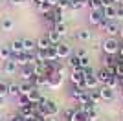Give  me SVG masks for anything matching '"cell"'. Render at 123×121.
Returning a JSON list of instances; mask_svg holds the SVG:
<instances>
[{"label":"cell","mask_w":123,"mask_h":121,"mask_svg":"<svg viewBox=\"0 0 123 121\" xmlns=\"http://www.w3.org/2000/svg\"><path fill=\"white\" fill-rule=\"evenodd\" d=\"M119 46H121V40L116 39V37H107L101 44V50L105 55H118Z\"/></svg>","instance_id":"cell-1"},{"label":"cell","mask_w":123,"mask_h":121,"mask_svg":"<svg viewBox=\"0 0 123 121\" xmlns=\"http://www.w3.org/2000/svg\"><path fill=\"white\" fill-rule=\"evenodd\" d=\"M57 48V55H59V60H64V59H68V57H72L74 53H72V46L68 44V42H61V44H57L55 46Z\"/></svg>","instance_id":"cell-2"},{"label":"cell","mask_w":123,"mask_h":121,"mask_svg":"<svg viewBox=\"0 0 123 121\" xmlns=\"http://www.w3.org/2000/svg\"><path fill=\"white\" fill-rule=\"evenodd\" d=\"M18 68L20 66L17 64V60L11 57L9 60H4V66H2V72H4L6 75H15L17 72H18Z\"/></svg>","instance_id":"cell-3"},{"label":"cell","mask_w":123,"mask_h":121,"mask_svg":"<svg viewBox=\"0 0 123 121\" xmlns=\"http://www.w3.org/2000/svg\"><path fill=\"white\" fill-rule=\"evenodd\" d=\"M112 75H114V72L108 70V68H101V70L96 73V77H98V81H99V85H101V86L108 85V81L112 79Z\"/></svg>","instance_id":"cell-4"},{"label":"cell","mask_w":123,"mask_h":121,"mask_svg":"<svg viewBox=\"0 0 123 121\" xmlns=\"http://www.w3.org/2000/svg\"><path fill=\"white\" fill-rule=\"evenodd\" d=\"M119 30H121V24H119L118 20H108L105 33H107V37H118L119 35Z\"/></svg>","instance_id":"cell-5"},{"label":"cell","mask_w":123,"mask_h":121,"mask_svg":"<svg viewBox=\"0 0 123 121\" xmlns=\"http://www.w3.org/2000/svg\"><path fill=\"white\" fill-rule=\"evenodd\" d=\"M103 15L107 20H118V6L116 4H108L103 7Z\"/></svg>","instance_id":"cell-6"},{"label":"cell","mask_w":123,"mask_h":121,"mask_svg":"<svg viewBox=\"0 0 123 121\" xmlns=\"http://www.w3.org/2000/svg\"><path fill=\"white\" fill-rule=\"evenodd\" d=\"M103 18H105V15H103V9H90V15H88V22H90L92 26H98Z\"/></svg>","instance_id":"cell-7"},{"label":"cell","mask_w":123,"mask_h":121,"mask_svg":"<svg viewBox=\"0 0 123 121\" xmlns=\"http://www.w3.org/2000/svg\"><path fill=\"white\" fill-rule=\"evenodd\" d=\"M18 114H20L24 119H30V117L37 116V108H35V105H26V106H20V108H18Z\"/></svg>","instance_id":"cell-8"},{"label":"cell","mask_w":123,"mask_h":121,"mask_svg":"<svg viewBox=\"0 0 123 121\" xmlns=\"http://www.w3.org/2000/svg\"><path fill=\"white\" fill-rule=\"evenodd\" d=\"M118 62H119V55H105L103 57V68H108L112 72H114Z\"/></svg>","instance_id":"cell-9"},{"label":"cell","mask_w":123,"mask_h":121,"mask_svg":"<svg viewBox=\"0 0 123 121\" xmlns=\"http://www.w3.org/2000/svg\"><path fill=\"white\" fill-rule=\"evenodd\" d=\"M99 94H101V99L107 101V103L114 101V97H116V90L108 88V86H101V88H99Z\"/></svg>","instance_id":"cell-10"},{"label":"cell","mask_w":123,"mask_h":121,"mask_svg":"<svg viewBox=\"0 0 123 121\" xmlns=\"http://www.w3.org/2000/svg\"><path fill=\"white\" fill-rule=\"evenodd\" d=\"M20 79L22 81H33V77H35V72H33V66L28 64V66H22L20 68Z\"/></svg>","instance_id":"cell-11"},{"label":"cell","mask_w":123,"mask_h":121,"mask_svg":"<svg viewBox=\"0 0 123 121\" xmlns=\"http://www.w3.org/2000/svg\"><path fill=\"white\" fill-rule=\"evenodd\" d=\"M83 79H85V70H83V68L72 70V73H70V81H72V85H79V86H81Z\"/></svg>","instance_id":"cell-12"},{"label":"cell","mask_w":123,"mask_h":121,"mask_svg":"<svg viewBox=\"0 0 123 121\" xmlns=\"http://www.w3.org/2000/svg\"><path fill=\"white\" fill-rule=\"evenodd\" d=\"M61 85H62V73H59V72H53V73L50 75V85H48V88L55 90V88H59Z\"/></svg>","instance_id":"cell-13"},{"label":"cell","mask_w":123,"mask_h":121,"mask_svg":"<svg viewBox=\"0 0 123 121\" xmlns=\"http://www.w3.org/2000/svg\"><path fill=\"white\" fill-rule=\"evenodd\" d=\"M9 48H11V51H13V57L20 55V53H24V40L22 39H15L9 44Z\"/></svg>","instance_id":"cell-14"},{"label":"cell","mask_w":123,"mask_h":121,"mask_svg":"<svg viewBox=\"0 0 123 121\" xmlns=\"http://www.w3.org/2000/svg\"><path fill=\"white\" fill-rule=\"evenodd\" d=\"M75 39L81 40V42H88V40H92V31L86 30V28H81V30H77Z\"/></svg>","instance_id":"cell-15"},{"label":"cell","mask_w":123,"mask_h":121,"mask_svg":"<svg viewBox=\"0 0 123 121\" xmlns=\"http://www.w3.org/2000/svg\"><path fill=\"white\" fill-rule=\"evenodd\" d=\"M31 83H33L37 88H44V86L50 85V75H35Z\"/></svg>","instance_id":"cell-16"},{"label":"cell","mask_w":123,"mask_h":121,"mask_svg":"<svg viewBox=\"0 0 123 121\" xmlns=\"http://www.w3.org/2000/svg\"><path fill=\"white\" fill-rule=\"evenodd\" d=\"M46 37H48V40H50V42H51L53 46H57V44H61V42H62V37L59 35V33H57V31L53 30V28H51V30H48Z\"/></svg>","instance_id":"cell-17"},{"label":"cell","mask_w":123,"mask_h":121,"mask_svg":"<svg viewBox=\"0 0 123 121\" xmlns=\"http://www.w3.org/2000/svg\"><path fill=\"white\" fill-rule=\"evenodd\" d=\"M85 92H86V90H85V88H81L79 85H72V88H70V97H72V99H75V101H79Z\"/></svg>","instance_id":"cell-18"},{"label":"cell","mask_w":123,"mask_h":121,"mask_svg":"<svg viewBox=\"0 0 123 121\" xmlns=\"http://www.w3.org/2000/svg\"><path fill=\"white\" fill-rule=\"evenodd\" d=\"M35 88H37V86L33 85L31 81H22V83H20V94H24V96H30Z\"/></svg>","instance_id":"cell-19"},{"label":"cell","mask_w":123,"mask_h":121,"mask_svg":"<svg viewBox=\"0 0 123 121\" xmlns=\"http://www.w3.org/2000/svg\"><path fill=\"white\" fill-rule=\"evenodd\" d=\"M86 6H88V0H70V9L72 11H81Z\"/></svg>","instance_id":"cell-20"},{"label":"cell","mask_w":123,"mask_h":121,"mask_svg":"<svg viewBox=\"0 0 123 121\" xmlns=\"http://www.w3.org/2000/svg\"><path fill=\"white\" fill-rule=\"evenodd\" d=\"M50 46H53V44L48 40L46 35H42V37H39V39H37V50H48Z\"/></svg>","instance_id":"cell-21"},{"label":"cell","mask_w":123,"mask_h":121,"mask_svg":"<svg viewBox=\"0 0 123 121\" xmlns=\"http://www.w3.org/2000/svg\"><path fill=\"white\" fill-rule=\"evenodd\" d=\"M0 28H2V31H11L15 28V22H13V18H9V17H4L2 22H0Z\"/></svg>","instance_id":"cell-22"},{"label":"cell","mask_w":123,"mask_h":121,"mask_svg":"<svg viewBox=\"0 0 123 121\" xmlns=\"http://www.w3.org/2000/svg\"><path fill=\"white\" fill-rule=\"evenodd\" d=\"M51 9H53V7H51L48 2H39V4H37V11H39L41 15H44V17H46L48 13H51Z\"/></svg>","instance_id":"cell-23"},{"label":"cell","mask_w":123,"mask_h":121,"mask_svg":"<svg viewBox=\"0 0 123 121\" xmlns=\"http://www.w3.org/2000/svg\"><path fill=\"white\" fill-rule=\"evenodd\" d=\"M42 94H41V88H35V90L30 94V101H31V105H37V103H41L42 101Z\"/></svg>","instance_id":"cell-24"},{"label":"cell","mask_w":123,"mask_h":121,"mask_svg":"<svg viewBox=\"0 0 123 121\" xmlns=\"http://www.w3.org/2000/svg\"><path fill=\"white\" fill-rule=\"evenodd\" d=\"M13 57V51H11L9 46H0V59L2 60H9Z\"/></svg>","instance_id":"cell-25"},{"label":"cell","mask_w":123,"mask_h":121,"mask_svg":"<svg viewBox=\"0 0 123 121\" xmlns=\"http://www.w3.org/2000/svg\"><path fill=\"white\" fill-rule=\"evenodd\" d=\"M66 60H68V66H70L72 70H77V68H81V59H79L75 53H74L72 57H68Z\"/></svg>","instance_id":"cell-26"},{"label":"cell","mask_w":123,"mask_h":121,"mask_svg":"<svg viewBox=\"0 0 123 121\" xmlns=\"http://www.w3.org/2000/svg\"><path fill=\"white\" fill-rule=\"evenodd\" d=\"M7 96H11L13 99L20 96V85H17V83H11L9 85V92H7Z\"/></svg>","instance_id":"cell-27"},{"label":"cell","mask_w":123,"mask_h":121,"mask_svg":"<svg viewBox=\"0 0 123 121\" xmlns=\"http://www.w3.org/2000/svg\"><path fill=\"white\" fill-rule=\"evenodd\" d=\"M24 40V51H37V40L31 39H22Z\"/></svg>","instance_id":"cell-28"},{"label":"cell","mask_w":123,"mask_h":121,"mask_svg":"<svg viewBox=\"0 0 123 121\" xmlns=\"http://www.w3.org/2000/svg\"><path fill=\"white\" fill-rule=\"evenodd\" d=\"M46 60H59V55H57V48L55 46H50L46 50Z\"/></svg>","instance_id":"cell-29"},{"label":"cell","mask_w":123,"mask_h":121,"mask_svg":"<svg viewBox=\"0 0 123 121\" xmlns=\"http://www.w3.org/2000/svg\"><path fill=\"white\" fill-rule=\"evenodd\" d=\"M53 30L59 33L61 37H64V35H68V26L64 24V22H59V24H53Z\"/></svg>","instance_id":"cell-30"},{"label":"cell","mask_w":123,"mask_h":121,"mask_svg":"<svg viewBox=\"0 0 123 121\" xmlns=\"http://www.w3.org/2000/svg\"><path fill=\"white\" fill-rule=\"evenodd\" d=\"M77 112V106H68V108H64V110H62V117H64V119L66 121H70L74 117V114H75Z\"/></svg>","instance_id":"cell-31"},{"label":"cell","mask_w":123,"mask_h":121,"mask_svg":"<svg viewBox=\"0 0 123 121\" xmlns=\"http://www.w3.org/2000/svg\"><path fill=\"white\" fill-rule=\"evenodd\" d=\"M105 86L112 88V90H118L119 86H121V81H119V77H118V75H112V79L108 81V85H105Z\"/></svg>","instance_id":"cell-32"},{"label":"cell","mask_w":123,"mask_h":121,"mask_svg":"<svg viewBox=\"0 0 123 121\" xmlns=\"http://www.w3.org/2000/svg\"><path fill=\"white\" fill-rule=\"evenodd\" d=\"M70 121H90V119H88V114H85V112H81L77 108V112L74 114V117Z\"/></svg>","instance_id":"cell-33"},{"label":"cell","mask_w":123,"mask_h":121,"mask_svg":"<svg viewBox=\"0 0 123 121\" xmlns=\"http://www.w3.org/2000/svg\"><path fill=\"white\" fill-rule=\"evenodd\" d=\"M114 75H118L119 81H121V85H123V59H119V62L116 64V68H114Z\"/></svg>","instance_id":"cell-34"},{"label":"cell","mask_w":123,"mask_h":121,"mask_svg":"<svg viewBox=\"0 0 123 121\" xmlns=\"http://www.w3.org/2000/svg\"><path fill=\"white\" fill-rule=\"evenodd\" d=\"M90 99H92L94 105L98 106L99 103L103 101V99H101V94H99V90H90Z\"/></svg>","instance_id":"cell-35"},{"label":"cell","mask_w":123,"mask_h":121,"mask_svg":"<svg viewBox=\"0 0 123 121\" xmlns=\"http://www.w3.org/2000/svg\"><path fill=\"white\" fill-rule=\"evenodd\" d=\"M17 103H18V108H20V106H26V105H31L30 96H24V94H20V96L17 97Z\"/></svg>","instance_id":"cell-36"},{"label":"cell","mask_w":123,"mask_h":121,"mask_svg":"<svg viewBox=\"0 0 123 121\" xmlns=\"http://www.w3.org/2000/svg\"><path fill=\"white\" fill-rule=\"evenodd\" d=\"M77 108H79L81 112H85V114H90V112L96 108V105H94V103H85V105H79Z\"/></svg>","instance_id":"cell-37"},{"label":"cell","mask_w":123,"mask_h":121,"mask_svg":"<svg viewBox=\"0 0 123 121\" xmlns=\"http://www.w3.org/2000/svg\"><path fill=\"white\" fill-rule=\"evenodd\" d=\"M7 92H9V85L0 81V97H7Z\"/></svg>","instance_id":"cell-38"},{"label":"cell","mask_w":123,"mask_h":121,"mask_svg":"<svg viewBox=\"0 0 123 121\" xmlns=\"http://www.w3.org/2000/svg\"><path fill=\"white\" fill-rule=\"evenodd\" d=\"M57 7L59 9H70V0H59V4H57Z\"/></svg>","instance_id":"cell-39"},{"label":"cell","mask_w":123,"mask_h":121,"mask_svg":"<svg viewBox=\"0 0 123 121\" xmlns=\"http://www.w3.org/2000/svg\"><path fill=\"white\" fill-rule=\"evenodd\" d=\"M90 64H92V60H90V57H83V59H81V68H83V70H85V68H90Z\"/></svg>","instance_id":"cell-40"},{"label":"cell","mask_w":123,"mask_h":121,"mask_svg":"<svg viewBox=\"0 0 123 121\" xmlns=\"http://www.w3.org/2000/svg\"><path fill=\"white\" fill-rule=\"evenodd\" d=\"M88 119H90V121H99V112H98V108H94V110L88 114Z\"/></svg>","instance_id":"cell-41"},{"label":"cell","mask_w":123,"mask_h":121,"mask_svg":"<svg viewBox=\"0 0 123 121\" xmlns=\"http://www.w3.org/2000/svg\"><path fill=\"white\" fill-rule=\"evenodd\" d=\"M75 55L79 57V59H83V57H86L88 53H86V50H85V48H77V51H75Z\"/></svg>","instance_id":"cell-42"},{"label":"cell","mask_w":123,"mask_h":121,"mask_svg":"<svg viewBox=\"0 0 123 121\" xmlns=\"http://www.w3.org/2000/svg\"><path fill=\"white\" fill-rule=\"evenodd\" d=\"M7 119H9V121H26L24 117L20 116V114H13V116H9Z\"/></svg>","instance_id":"cell-43"},{"label":"cell","mask_w":123,"mask_h":121,"mask_svg":"<svg viewBox=\"0 0 123 121\" xmlns=\"http://www.w3.org/2000/svg\"><path fill=\"white\" fill-rule=\"evenodd\" d=\"M107 24H108V20H107V18H103L101 22H99V24H98V28H99V30H101V31H105V30H107Z\"/></svg>","instance_id":"cell-44"},{"label":"cell","mask_w":123,"mask_h":121,"mask_svg":"<svg viewBox=\"0 0 123 121\" xmlns=\"http://www.w3.org/2000/svg\"><path fill=\"white\" fill-rule=\"evenodd\" d=\"M9 2V6H20V4H24V0H7Z\"/></svg>","instance_id":"cell-45"},{"label":"cell","mask_w":123,"mask_h":121,"mask_svg":"<svg viewBox=\"0 0 123 121\" xmlns=\"http://www.w3.org/2000/svg\"><path fill=\"white\" fill-rule=\"evenodd\" d=\"M118 18H123V4L118 6Z\"/></svg>","instance_id":"cell-46"},{"label":"cell","mask_w":123,"mask_h":121,"mask_svg":"<svg viewBox=\"0 0 123 121\" xmlns=\"http://www.w3.org/2000/svg\"><path fill=\"white\" fill-rule=\"evenodd\" d=\"M46 2L51 6V7H57V4H59V0H46Z\"/></svg>","instance_id":"cell-47"},{"label":"cell","mask_w":123,"mask_h":121,"mask_svg":"<svg viewBox=\"0 0 123 121\" xmlns=\"http://www.w3.org/2000/svg\"><path fill=\"white\" fill-rule=\"evenodd\" d=\"M119 59H123V40H121V46H119V51H118Z\"/></svg>","instance_id":"cell-48"},{"label":"cell","mask_w":123,"mask_h":121,"mask_svg":"<svg viewBox=\"0 0 123 121\" xmlns=\"http://www.w3.org/2000/svg\"><path fill=\"white\" fill-rule=\"evenodd\" d=\"M6 106V97H0V110Z\"/></svg>","instance_id":"cell-49"},{"label":"cell","mask_w":123,"mask_h":121,"mask_svg":"<svg viewBox=\"0 0 123 121\" xmlns=\"http://www.w3.org/2000/svg\"><path fill=\"white\" fill-rule=\"evenodd\" d=\"M44 121H57V119H55V116H48V117H44Z\"/></svg>","instance_id":"cell-50"},{"label":"cell","mask_w":123,"mask_h":121,"mask_svg":"<svg viewBox=\"0 0 123 121\" xmlns=\"http://www.w3.org/2000/svg\"><path fill=\"white\" fill-rule=\"evenodd\" d=\"M118 37H119V39L123 40V24H121V30H119V35H118Z\"/></svg>","instance_id":"cell-51"},{"label":"cell","mask_w":123,"mask_h":121,"mask_svg":"<svg viewBox=\"0 0 123 121\" xmlns=\"http://www.w3.org/2000/svg\"><path fill=\"white\" fill-rule=\"evenodd\" d=\"M33 2H35V4H39V2H46V0H33Z\"/></svg>","instance_id":"cell-52"},{"label":"cell","mask_w":123,"mask_h":121,"mask_svg":"<svg viewBox=\"0 0 123 121\" xmlns=\"http://www.w3.org/2000/svg\"><path fill=\"white\" fill-rule=\"evenodd\" d=\"M2 119H4V116H2V110H0V121H2Z\"/></svg>","instance_id":"cell-53"},{"label":"cell","mask_w":123,"mask_h":121,"mask_svg":"<svg viewBox=\"0 0 123 121\" xmlns=\"http://www.w3.org/2000/svg\"><path fill=\"white\" fill-rule=\"evenodd\" d=\"M2 121H9V119H7V117H4V119H2Z\"/></svg>","instance_id":"cell-54"},{"label":"cell","mask_w":123,"mask_h":121,"mask_svg":"<svg viewBox=\"0 0 123 121\" xmlns=\"http://www.w3.org/2000/svg\"><path fill=\"white\" fill-rule=\"evenodd\" d=\"M121 90H123V85H121Z\"/></svg>","instance_id":"cell-55"}]
</instances>
